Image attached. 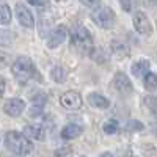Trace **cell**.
Instances as JSON below:
<instances>
[{
  "label": "cell",
  "mask_w": 157,
  "mask_h": 157,
  "mask_svg": "<svg viewBox=\"0 0 157 157\" xmlns=\"http://www.w3.org/2000/svg\"><path fill=\"white\" fill-rule=\"evenodd\" d=\"M5 145L11 152L17 155H27L33 151V145L29 140V137L25 134L16 132V130H10L5 135Z\"/></svg>",
  "instance_id": "cell-1"
},
{
  "label": "cell",
  "mask_w": 157,
  "mask_h": 157,
  "mask_svg": "<svg viewBox=\"0 0 157 157\" xmlns=\"http://www.w3.org/2000/svg\"><path fill=\"white\" fill-rule=\"evenodd\" d=\"M11 72H13V75H14L16 80L24 85L33 77L35 66H33V63H32V60L29 57H19L14 63H13Z\"/></svg>",
  "instance_id": "cell-2"
},
{
  "label": "cell",
  "mask_w": 157,
  "mask_h": 157,
  "mask_svg": "<svg viewBox=\"0 0 157 157\" xmlns=\"http://www.w3.org/2000/svg\"><path fill=\"white\" fill-rule=\"evenodd\" d=\"M72 46L78 52H91L93 49V38L85 27H78L72 35Z\"/></svg>",
  "instance_id": "cell-3"
},
{
  "label": "cell",
  "mask_w": 157,
  "mask_h": 157,
  "mask_svg": "<svg viewBox=\"0 0 157 157\" xmlns=\"http://www.w3.org/2000/svg\"><path fill=\"white\" fill-rule=\"evenodd\" d=\"M91 19L94 21L96 25H99L101 29H113V25H115V13L112 8L109 6H104V8H96V13H93L91 14Z\"/></svg>",
  "instance_id": "cell-4"
},
{
  "label": "cell",
  "mask_w": 157,
  "mask_h": 157,
  "mask_svg": "<svg viewBox=\"0 0 157 157\" xmlns=\"http://www.w3.org/2000/svg\"><path fill=\"white\" fill-rule=\"evenodd\" d=\"M113 86L118 93L121 94H130L134 91V86H132V82H130V78L124 74V72H116L115 77H113Z\"/></svg>",
  "instance_id": "cell-5"
},
{
  "label": "cell",
  "mask_w": 157,
  "mask_h": 157,
  "mask_svg": "<svg viewBox=\"0 0 157 157\" xmlns=\"http://www.w3.org/2000/svg\"><path fill=\"white\" fill-rule=\"evenodd\" d=\"M60 102L68 110H78L82 107V96L77 91H66L64 94H61Z\"/></svg>",
  "instance_id": "cell-6"
},
{
  "label": "cell",
  "mask_w": 157,
  "mask_h": 157,
  "mask_svg": "<svg viewBox=\"0 0 157 157\" xmlns=\"http://www.w3.org/2000/svg\"><path fill=\"white\" fill-rule=\"evenodd\" d=\"M134 27H135V30L140 35H146L148 36L152 32V25H151L148 16L143 11H137L134 14Z\"/></svg>",
  "instance_id": "cell-7"
},
{
  "label": "cell",
  "mask_w": 157,
  "mask_h": 157,
  "mask_svg": "<svg viewBox=\"0 0 157 157\" xmlns=\"http://www.w3.org/2000/svg\"><path fill=\"white\" fill-rule=\"evenodd\" d=\"M16 16H17L19 24L24 25V27L32 29L33 25H35V19H33L32 11H30L27 6H24L22 3H17V5H16Z\"/></svg>",
  "instance_id": "cell-8"
},
{
  "label": "cell",
  "mask_w": 157,
  "mask_h": 157,
  "mask_svg": "<svg viewBox=\"0 0 157 157\" xmlns=\"http://www.w3.org/2000/svg\"><path fill=\"white\" fill-rule=\"evenodd\" d=\"M3 110L6 115L10 116H19L22 115V112L25 110V102L22 99H17V98H13V99H8L3 105Z\"/></svg>",
  "instance_id": "cell-9"
},
{
  "label": "cell",
  "mask_w": 157,
  "mask_h": 157,
  "mask_svg": "<svg viewBox=\"0 0 157 157\" xmlns=\"http://www.w3.org/2000/svg\"><path fill=\"white\" fill-rule=\"evenodd\" d=\"M66 35H68V32H66V27H64V25H60V27H57L54 32H52L50 38H49L47 47H49V49L58 47V46L64 41V39H66Z\"/></svg>",
  "instance_id": "cell-10"
},
{
  "label": "cell",
  "mask_w": 157,
  "mask_h": 157,
  "mask_svg": "<svg viewBox=\"0 0 157 157\" xmlns=\"http://www.w3.org/2000/svg\"><path fill=\"white\" fill-rule=\"evenodd\" d=\"M24 134L27 135L29 138H32V140H43L46 132H44L43 126H39V124H29V126L24 127Z\"/></svg>",
  "instance_id": "cell-11"
},
{
  "label": "cell",
  "mask_w": 157,
  "mask_h": 157,
  "mask_svg": "<svg viewBox=\"0 0 157 157\" xmlns=\"http://www.w3.org/2000/svg\"><path fill=\"white\" fill-rule=\"evenodd\" d=\"M88 102H90L93 107L101 109V110H105V109L110 107L109 99H107V98H104V96L99 94V93H91V94L88 96Z\"/></svg>",
  "instance_id": "cell-12"
},
{
  "label": "cell",
  "mask_w": 157,
  "mask_h": 157,
  "mask_svg": "<svg viewBox=\"0 0 157 157\" xmlns=\"http://www.w3.org/2000/svg\"><path fill=\"white\" fill-rule=\"evenodd\" d=\"M82 132H83V129L80 126H77V124H68V126H64L61 129V137L64 140H72V138H77Z\"/></svg>",
  "instance_id": "cell-13"
},
{
  "label": "cell",
  "mask_w": 157,
  "mask_h": 157,
  "mask_svg": "<svg viewBox=\"0 0 157 157\" xmlns=\"http://www.w3.org/2000/svg\"><path fill=\"white\" fill-rule=\"evenodd\" d=\"M110 49H112L113 55H115L116 58H126V57L129 55V47H127L124 43H120V41H112Z\"/></svg>",
  "instance_id": "cell-14"
},
{
  "label": "cell",
  "mask_w": 157,
  "mask_h": 157,
  "mask_svg": "<svg viewBox=\"0 0 157 157\" xmlns=\"http://www.w3.org/2000/svg\"><path fill=\"white\" fill-rule=\"evenodd\" d=\"M149 69V61L148 60H140V61H135L132 64V74L135 77H141L145 75Z\"/></svg>",
  "instance_id": "cell-15"
},
{
  "label": "cell",
  "mask_w": 157,
  "mask_h": 157,
  "mask_svg": "<svg viewBox=\"0 0 157 157\" xmlns=\"http://www.w3.org/2000/svg\"><path fill=\"white\" fill-rule=\"evenodd\" d=\"M44 102H46V98H44V96L35 98L33 105H32V109H30V115H32V116H36V115L41 113V112H43V107H44Z\"/></svg>",
  "instance_id": "cell-16"
},
{
  "label": "cell",
  "mask_w": 157,
  "mask_h": 157,
  "mask_svg": "<svg viewBox=\"0 0 157 157\" xmlns=\"http://www.w3.org/2000/svg\"><path fill=\"white\" fill-rule=\"evenodd\" d=\"M11 22V10L6 3L0 5V24L2 25H8Z\"/></svg>",
  "instance_id": "cell-17"
},
{
  "label": "cell",
  "mask_w": 157,
  "mask_h": 157,
  "mask_svg": "<svg viewBox=\"0 0 157 157\" xmlns=\"http://www.w3.org/2000/svg\"><path fill=\"white\" fill-rule=\"evenodd\" d=\"M50 77L54 78V82L57 83H63L64 82V77H66V72H64V69L61 66H54L50 71Z\"/></svg>",
  "instance_id": "cell-18"
},
{
  "label": "cell",
  "mask_w": 157,
  "mask_h": 157,
  "mask_svg": "<svg viewBox=\"0 0 157 157\" xmlns=\"http://www.w3.org/2000/svg\"><path fill=\"white\" fill-rule=\"evenodd\" d=\"M145 88L146 90H155L157 88V75L152 72H146L145 74Z\"/></svg>",
  "instance_id": "cell-19"
},
{
  "label": "cell",
  "mask_w": 157,
  "mask_h": 157,
  "mask_svg": "<svg viewBox=\"0 0 157 157\" xmlns=\"http://www.w3.org/2000/svg\"><path fill=\"white\" fill-rule=\"evenodd\" d=\"M90 55H91V58H93L94 61H98V63H105L107 61V55H105V52H104L102 49H91V52H90Z\"/></svg>",
  "instance_id": "cell-20"
},
{
  "label": "cell",
  "mask_w": 157,
  "mask_h": 157,
  "mask_svg": "<svg viewBox=\"0 0 157 157\" xmlns=\"http://www.w3.org/2000/svg\"><path fill=\"white\" fill-rule=\"evenodd\" d=\"M102 129H104V132H105L107 135H113V134L118 132V123L115 120H110V121H107L105 124H104Z\"/></svg>",
  "instance_id": "cell-21"
},
{
  "label": "cell",
  "mask_w": 157,
  "mask_h": 157,
  "mask_svg": "<svg viewBox=\"0 0 157 157\" xmlns=\"http://www.w3.org/2000/svg\"><path fill=\"white\" fill-rule=\"evenodd\" d=\"M126 129L129 130V132H132V130H141V129H143V124L138 123L137 120H130V121L127 123Z\"/></svg>",
  "instance_id": "cell-22"
},
{
  "label": "cell",
  "mask_w": 157,
  "mask_h": 157,
  "mask_svg": "<svg viewBox=\"0 0 157 157\" xmlns=\"http://www.w3.org/2000/svg\"><path fill=\"white\" fill-rule=\"evenodd\" d=\"M146 104H148L151 113H152L154 116H157V98H148V99H146Z\"/></svg>",
  "instance_id": "cell-23"
},
{
  "label": "cell",
  "mask_w": 157,
  "mask_h": 157,
  "mask_svg": "<svg viewBox=\"0 0 157 157\" xmlns=\"http://www.w3.org/2000/svg\"><path fill=\"white\" fill-rule=\"evenodd\" d=\"M8 63H10V55L5 54V52H0V68L6 66Z\"/></svg>",
  "instance_id": "cell-24"
},
{
  "label": "cell",
  "mask_w": 157,
  "mask_h": 157,
  "mask_svg": "<svg viewBox=\"0 0 157 157\" xmlns=\"http://www.w3.org/2000/svg\"><path fill=\"white\" fill-rule=\"evenodd\" d=\"M120 5H121V8L124 10V11H130L132 10V0H120Z\"/></svg>",
  "instance_id": "cell-25"
},
{
  "label": "cell",
  "mask_w": 157,
  "mask_h": 157,
  "mask_svg": "<svg viewBox=\"0 0 157 157\" xmlns=\"http://www.w3.org/2000/svg\"><path fill=\"white\" fill-rule=\"evenodd\" d=\"M80 2H83L90 8H99V5H101V0H80Z\"/></svg>",
  "instance_id": "cell-26"
},
{
  "label": "cell",
  "mask_w": 157,
  "mask_h": 157,
  "mask_svg": "<svg viewBox=\"0 0 157 157\" xmlns=\"http://www.w3.org/2000/svg\"><path fill=\"white\" fill-rule=\"evenodd\" d=\"M5 86H6V83H5V78L0 75V99H2V96H3V93H5Z\"/></svg>",
  "instance_id": "cell-27"
},
{
  "label": "cell",
  "mask_w": 157,
  "mask_h": 157,
  "mask_svg": "<svg viewBox=\"0 0 157 157\" xmlns=\"http://www.w3.org/2000/svg\"><path fill=\"white\" fill-rule=\"evenodd\" d=\"M27 2L30 5H33V6H43V5H46V0H27Z\"/></svg>",
  "instance_id": "cell-28"
}]
</instances>
